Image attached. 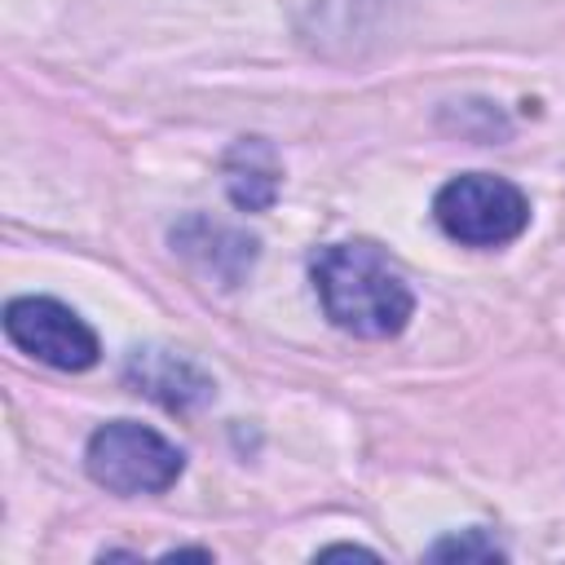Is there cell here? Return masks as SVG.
Listing matches in <instances>:
<instances>
[{"mask_svg": "<svg viewBox=\"0 0 565 565\" xmlns=\"http://www.w3.org/2000/svg\"><path fill=\"white\" fill-rule=\"evenodd\" d=\"M309 278H313L322 313L349 335L388 340L415 313V296H411L406 278L371 243L322 247L309 260Z\"/></svg>", "mask_w": 565, "mask_h": 565, "instance_id": "obj_1", "label": "cell"}, {"mask_svg": "<svg viewBox=\"0 0 565 565\" xmlns=\"http://www.w3.org/2000/svg\"><path fill=\"white\" fill-rule=\"evenodd\" d=\"M433 216L441 234L463 247H503L525 234L530 199L494 172H463L437 190Z\"/></svg>", "mask_w": 565, "mask_h": 565, "instance_id": "obj_2", "label": "cell"}, {"mask_svg": "<svg viewBox=\"0 0 565 565\" xmlns=\"http://www.w3.org/2000/svg\"><path fill=\"white\" fill-rule=\"evenodd\" d=\"M84 468L110 494H159V490L177 486L185 455L163 433H154L137 419H115L88 437Z\"/></svg>", "mask_w": 565, "mask_h": 565, "instance_id": "obj_3", "label": "cell"}, {"mask_svg": "<svg viewBox=\"0 0 565 565\" xmlns=\"http://www.w3.org/2000/svg\"><path fill=\"white\" fill-rule=\"evenodd\" d=\"M4 335L26 358L57 371H88L102 353L93 327L53 296H18L4 305Z\"/></svg>", "mask_w": 565, "mask_h": 565, "instance_id": "obj_4", "label": "cell"}, {"mask_svg": "<svg viewBox=\"0 0 565 565\" xmlns=\"http://www.w3.org/2000/svg\"><path fill=\"white\" fill-rule=\"evenodd\" d=\"M168 238L177 256H185L203 278H216L221 287H238L256 265V238L212 216H185Z\"/></svg>", "mask_w": 565, "mask_h": 565, "instance_id": "obj_5", "label": "cell"}, {"mask_svg": "<svg viewBox=\"0 0 565 565\" xmlns=\"http://www.w3.org/2000/svg\"><path fill=\"white\" fill-rule=\"evenodd\" d=\"M124 380L132 384V393L159 402L163 411H194L216 397L212 375L172 349H132L124 362Z\"/></svg>", "mask_w": 565, "mask_h": 565, "instance_id": "obj_6", "label": "cell"}, {"mask_svg": "<svg viewBox=\"0 0 565 565\" xmlns=\"http://www.w3.org/2000/svg\"><path fill=\"white\" fill-rule=\"evenodd\" d=\"M225 194L238 212H265L278 199L282 185V163L274 154L269 141L260 137H243L225 150Z\"/></svg>", "mask_w": 565, "mask_h": 565, "instance_id": "obj_7", "label": "cell"}, {"mask_svg": "<svg viewBox=\"0 0 565 565\" xmlns=\"http://www.w3.org/2000/svg\"><path fill=\"white\" fill-rule=\"evenodd\" d=\"M428 556L433 561H503V547H494V539H486L481 530H468V534H450V539H437L433 547H428Z\"/></svg>", "mask_w": 565, "mask_h": 565, "instance_id": "obj_8", "label": "cell"}, {"mask_svg": "<svg viewBox=\"0 0 565 565\" xmlns=\"http://www.w3.org/2000/svg\"><path fill=\"white\" fill-rule=\"evenodd\" d=\"M318 556H375V552H366V547H349V543H335V547H322Z\"/></svg>", "mask_w": 565, "mask_h": 565, "instance_id": "obj_9", "label": "cell"}]
</instances>
